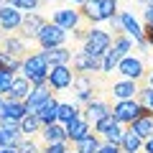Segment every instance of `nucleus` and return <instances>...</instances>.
I'll list each match as a JSON object with an SVG mask.
<instances>
[{
  "label": "nucleus",
  "instance_id": "c9c22d12",
  "mask_svg": "<svg viewBox=\"0 0 153 153\" xmlns=\"http://www.w3.org/2000/svg\"><path fill=\"white\" fill-rule=\"evenodd\" d=\"M13 79H16V74L0 71V94H3V97H8V92H10V84H13Z\"/></svg>",
  "mask_w": 153,
  "mask_h": 153
},
{
  "label": "nucleus",
  "instance_id": "9d476101",
  "mask_svg": "<svg viewBox=\"0 0 153 153\" xmlns=\"http://www.w3.org/2000/svg\"><path fill=\"white\" fill-rule=\"evenodd\" d=\"M71 87H74V92H76V105H84V107H87L92 100H97L94 97V79H92V74H76Z\"/></svg>",
  "mask_w": 153,
  "mask_h": 153
},
{
  "label": "nucleus",
  "instance_id": "a18cd8bd",
  "mask_svg": "<svg viewBox=\"0 0 153 153\" xmlns=\"http://www.w3.org/2000/svg\"><path fill=\"white\" fill-rule=\"evenodd\" d=\"M0 38H3V33H0Z\"/></svg>",
  "mask_w": 153,
  "mask_h": 153
},
{
  "label": "nucleus",
  "instance_id": "412c9836",
  "mask_svg": "<svg viewBox=\"0 0 153 153\" xmlns=\"http://www.w3.org/2000/svg\"><path fill=\"white\" fill-rule=\"evenodd\" d=\"M38 138H41V146H49V143H69L66 140V128L61 123L44 125V130L38 133Z\"/></svg>",
  "mask_w": 153,
  "mask_h": 153
},
{
  "label": "nucleus",
  "instance_id": "7c9ffc66",
  "mask_svg": "<svg viewBox=\"0 0 153 153\" xmlns=\"http://www.w3.org/2000/svg\"><path fill=\"white\" fill-rule=\"evenodd\" d=\"M100 146H102V138H100L97 133H92V135L84 138L82 143H76L74 151H76V153H97V151H100Z\"/></svg>",
  "mask_w": 153,
  "mask_h": 153
},
{
  "label": "nucleus",
  "instance_id": "f8f14e48",
  "mask_svg": "<svg viewBox=\"0 0 153 153\" xmlns=\"http://www.w3.org/2000/svg\"><path fill=\"white\" fill-rule=\"evenodd\" d=\"M66 128V140H69V146L74 148L76 143H82L84 138H89L92 135V125H89L87 123V117H84V115H79V117H76V120H71L69 125H64Z\"/></svg>",
  "mask_w": 153,
  "mask_h": 153
},
{
  "label": "nucleus",
  "instance_id": "20e7f679",
  "mask_svg": "<svg viewBox=\"0 0 153 153\" xmlns=\"http://www.w3.org/2000/svg\"><path fill=\"white\" fill-rule=\"evenodd\" d=\"M140 115H146V110L140 107L138 100H115V105H112V117L120 123V125L130 128Z\"/></svg>",
  "mask_w": 153,
  "mask_h": 153
},
{
  "label": "nucleus",
  "instance_id": "cd10ccee",
  "mask_svg": "<svg viewBox=\"0 0 153 153\" xmlns=\"http://www.w3.org/2000/svg\"><path fill=\"white\" fill-rule=\"evenodd\" d=\"M21 69H23V59H18V56H13V54H8V51L0 49V71L18 74Z\"/></svg>",
  "mask_w": 153,
  "mask_h": 153
},
{
  "label": "nucleus",
  "instance_id": "c03bdc74",
  "mask_svg": "<svg viewBox=\"0 0 153 153\" xmlns=\"http://www.w3.org/2000/svg\"><path fill=\"white\" fill-rule=\"evenodd\" d=\"M0 100H3V94H0Z\"/></svg>",
  "mask_w": 153,
  "mask_h": 153
},
{
  "label": "nucleus",
  "instance_id": "7ed1b4c3",
  "mask_svg": "<svg viewBox=\"0 0 153 153\" xmlns=\"http://www.w3.org/2000/svg\"><path fill=\"white\" fill-rule=\"evenodd\" d=\"M110 46H112V33L102 31V28H97V26L89 28L87 38L82 41V51L89 54V56H94V59H102V56L110 51Z\"/></svg>",
  "mask_w": 153,
  "mask_h": 153
},
{
  "label": "nucleus",
  "instance_id": "393cba45",
  "mask_svg": "<svg viewBox=\"0 0 153 153\" xmlns=\"http://www.w3.org/2000/svg\"><path fill=\"white\" fill-rule=\"evenodd\" d=\"M41 130H44V123L38 120V115H31V112H28L26 117L21 120V133H23V138H36Z\"/></svg>",
  "mask_w": 153,
  "mask_h": 153
},
{
  "label": "nucleus",
  "instance_id": "1a4fd4ad",
  "mask_svg": "<svg viewBox=\"0 0 153 153\" xmlns=\"http://www.w3.org/2000/svg\"><path fill=\"white\" fill-rule=\"evenodd\" d=\"M117 18H120L123 33H125V36H130L133 41L140 46V49H148V41H146V33H143V26L135 21V16H133L130 10H120V13H117Z\"/></svg>",
  "mask_w": 153,
  "mask_h": 153
},
{
  "label": "nucleus",
  "instance_id": "b1692460",
  "mask_svg": "<svg viewBox=\"0 0 153 153\" xmlns=\"http://www.w3.org/2000/svg\"><path fill=\"white\" fill-rule=\"evenodd\" d=\"M36 115H38V120L44 123V125L59 123V100H56V94H51V97L41 105V110H38Z\"/></svg>",
  "mask_w": 153,
  "mask_h": 153
},
{
  "label": "nucleus",
  "instance_id": "f257e3e1",
  "mask_svg": "<svg viewBox=\"0 0 153 153\" xmlns=\"http://www.w3.org/2000/svg\"><path fill=\"white\" fill-rule=\"evenodd\" d=\"M79 13L87 26H97L117 16V0H87L84 5H79Z\"/></svg>",
  "mask_w": 153,
  "mask_h": 153
},
{
  "label": "nucleus",
  "instance_id": "473e14b6",
  "mask_svg": "<svg viewBox=\"0 0 153 153\" xmlns=\"http://www.w3.org/2000/svg\"><path fill=\"white\" fill-rule=\"evenodd\" d=\"M18 151L21 153H41V143H36L33 138H23L18 143Z\"/></svg>",
  "mask_w": 153,
  "mask_h": 153
},
{
  "label": "nucleus",
  "instance_id": "2f4dec72",
  "mask_svg": "<svg viewBox=\"0 0 153 153\" xmlns=\"http://www.w3.org/2000/svg\"><path fill=\"white\" fill-rule=\"evenodd\" d=\"M138 102H140V107L146 110L148 115H153V87H148V84H140V89H138Z\"/></svg>",
  "mask_w": 153,
  "mask_h": 153
},
{
  "label": "nucleus",
  "instance_id": "f3484780",
  "mask_svg": "<svg viewBox=\"0 0 153 153\" xmlns=\"http://www.w3.org/2000/svg\"><path fill=\"white\" fill-rule=\"evenodd\" d=\"M26 115H28V110H26L23 102H16V100H8V97L0 100V120H16V123H21Z\"/></svg>",
  "mask_w": 153,
  "mask_h": 153
},
{
  "label": "nucleus",
  "instance_id": "a211bd4d",
  "mask_svg": "<svg viewBox=\"0 0 153 153\" xmlns=\"http://www.w3.org/2000/svg\"><path fill=\"white\" fill-rule=\"evenodd\" d=\"M82 115L84 117H87V123L89 125H97L100 120H102V117H107V115H112V107H110L107 102H105V100H92V102L87 105V107L82 110Z\"/></svg>",
  "mask_w": 153,
  "mask_h": 153
},
{
  "label": "nucleus",
  "instance_id": "39448f33",
  "mask_svg": "<svg viewBox=\"0 0 153 153\" xmlns=\"http://www.w3.org/2000/svg\"><path fill=\"white\" fill-rule=\"evenodd\" d=\"M66 33H69V31H64L61 26H56V23L49 21L44 28H41V33L36 36V44H38L41 51L56 49V46H66Z\"/></svg>",
  "mask_w": 153,
  "mask_h": 153
},
{
  "label": "nucleus",
  "instance_id": "f03ea898",
  "mask_svg": "<svg viewBox=\"0 0 153 153\" xmlns=\"http://www.w3.org/2000/svg\"><path fill=\"white\" fill-rule=\"evenodd\" d=\"M21 74L26 76L33 87H44V84H49V61H46L44 51L28 54L26 59H23V69H21Z\"/></svg>",
  "mask_w": 153,
  "mask_h": 153
},
{
  "label": "nucleus",
  "instance_id": "f704fd0d",
  "mask_svg": "<svg viewBox=\"0 0 153 153\" xmlns=\"http://www.w3.org/2000/svg\"><path fill=\"white\" fill-rule=\"evenodd\" d=\"M10 5H16L18 10H26V13H33L38 5H41V0H10Z\"/></svg>",
  "mask_w": 153,
  "mask_h": 153
},
{
  "label": "nucleus",
  "instance_id": "6e6552de",
  "mask_svg": "<svg viewBox=\"0 0 153 153\" xmlns=\"http://www.w3.org/2000/svg\"><path fill=\"white\" fill-rule=\"evenodd\" d=\"M74 76H76V71L71 66H49V87H51V92L59 94L64 89H69L74 84Z\"/></svg>",
  "mask_w": 153,
  "mask_h": 153
},
{
  "label": "nucleus",
  "instance_id": "5701e85b",
  "mask_svg": "<svg viewBox=\"0 0 153 153\" xmlns=\"http://www.w3.org/2000/svg\"><path fill=\"white\" fill-rule=\"evenodd\" d=\"M33 84L28 82L23 74H16V79H13L10 84V92H8V100H16V102H26V97L31 94Z\"/></svg>",
  "mask_w": 153,
  "mask_h": 153
},
{
  "label": "nucleus",
  "instance_id": "72a5a7b5",
  "mask_svg": "<svg viewBox=\"0 0 153 153\" xmlns=\"http://www.w3.org/2000/svg\"><path fill=\"white\" fill-rule=\"evenodd\" d=\"M74 148L69 143H49V146H41V153H71Z\"/></svg>",
  "mask_w": 153,
  "mask_h": 153
},
{
  "label": "nucleus",
  "instance_id": "58836bf2",
  "mask_svg": "<svg viewBox=\"0 0 153 153\" xmlns=\"http://www.w3.org/2000/svg\"><path fill=\"white\" fill-rule=\"evenodd\" d=\"M143 16H146V26H153V5L146 8V13H143Z\"/></svg>",
  "mask_w": 153,
  "mask_h": 153
},
{
  "label": "nucleus",
  "instance_id": "4468645a",
  "mask_svg": "<svg viewBox=\"0 0 153 153\" xmlns=\"http://www.w3.org/2000/svg\"><path fill=\"white\" fill-rule=\"evenodd\" d=\"M21 23H23V10H18L16 5L0 8V33H3V36L21 31Z\"/></svg>",
  "mask_w": 153,
  "mask_h": 153
},
{
  "label": "nucleus",
  "instance_id": "bb28decb",
  "mask_svg": "<svg viewBox=\"0 0 153 153\" xmlns=\"http://www.w3.org/2000/svg\"><path fill=\"white\" fill-rule=\"evenodd\" d=\"M130 130L135 133V135H140L143 140H146V138H151V135H153V115H148V112L140 115V117L130 125Z\"/></svg>",
  "mask_w": 153,
  "mask_h": 153
},
{
  "label": "nucleus",
  "instance_id": "ddd939ff",
  "mask_svg": "<svg viewBox=\"0 0 153 153\" xmlns=\"http://www.w3.org/2000/svg\"><path fill=\"white\" fill-rule=\"evenodd\" d=\"M0 49L8 51V54L18 56V59H26L28 56V38H23L21 33H5V36L0 38Z\"/></svg>",
  "mask_w": 153,
  "mask_h": 153
},
{
  "label": "nucleus",
  "instance_id": "4c0bfd02",
  "mask_svg": "<svg viewBox=\"0 0 153 153\" xmlns=\"http://www.w3.org/2000/svg\"><path fill=\"white\" fill-rule=\"evenodd\" d=\"M143 153H153V135L143 140Z\"/></svg>",
  "mask_w": 153,
  "mask_h": 153
},
{
  "label": "nucleus",
  "instance_id": "dca6fc26",
  "mask_svg": "<svg viewBox=\"0 0 153 153\" xmlns=\"http://www.w3.org/2000/svg\"><path fill=\"white\" fill-rule=\"evenodd\" d=\"M100 64H102V59H94V56L84 54L82 49L74 51V56H71V69L76 74H94V71H100Z\"/></svg>",
  "mask_w": 153,
  "mask_h": 153
},
{
  "label": "nucleus",
  "instance_id": "37998d69",
  "mask_svg": "<svg viewBox=\"0 0 153 153\" xmlns=\"http://www.w3.org/2000/svg\"><path fill=\"white\" fill-rule=\"evenodd\" d=\"M69 3H74V5H84L87 0H69Z\"/></svg>",
  "mask_w": 153,
  "mask_h": 153
},
{
  "label": "nucleus",
  "instance_id": "e433bc0d",
  "mask_svg": "<svg viewBox=\"0 0 153 153\" xmlns=\"http://www.w3.org/2000/svg\"><path fill=\"white\" fill-rule=\"evenodd\" d=\"M97 153H123V151H120V146H112V143H102Z\"/></svg>",
  "mask_w": 153,
  "mask_h": 153
},
{
  "label": "nucleus",
  "instance_id": "4be33fe9",
  "mask_svg": "<svg viewBox=\"0 0 153 153\" xmlns=\"http://www.w3.org/2000/svg\"><path fill=\"white\" fill-rule=\"evenodd\" d=\"M44 56H46V61H49V66H69L74 54H71L69 46H56V49H46Z\"/></svg>",
  "mask_w": 153,
  "mask_h": 153
},
{
  "label": "nucleus",
  "instance_id": "ea45409f",
  "mask_svg": "<svg viewBox=\"0 0 153 153\" xmlns=\"http://www.w3.org/2000/svg\"><path fill=\"white\" fill-rule=\"evenodd\" d=\"M0 153H21V151H18V146H3Z\"/></svg>",
  "mask_w": 153,
  "mask_h": 153
},
{
  "label": "nucleus",
  "instance_id": "79ce46f5",
  "mask_svg": "<svg viewBox=\"0 0 153 153\" xmlns=\"http://www.w3.org/2000/svg\"><path fill=\"white\" fill-rule=\"evenodd\" d=\"M138 3H143L146 8H151V5H153V0H138Z\"/></svg>",
  "mask_w": 153,
  "mask_h": 153
},
{
  "label": "nucleus",
  "instance_id": "49530a36",
  "mask_svg": "<svg viewBox=\"0 0 153 153\" xmlns=\"http://www.w3.org/2000/svg\"><path fill=\"white\" fill-rule=\"evenodd\" d=\"M71 153H76V151H71Z\"/></svg>",
  "mask_w": 153,
  "mask_h": 153
},
{
  "label": "nucleus",
  "instance_id": "a878e982",
  "mask_svg": "<svg viewBox=\"0 0 153 153\" xmlns=\"http://www.w3.org/2000/svg\"><path fill=\"white\" fill-rule=\"evenodd\" d=\"M120 151H123V153H140V151H143V138L135 135L130 128H125V135H123Z\"/></svg>",
  "mask_w": 153,
  "mask_h": 153
},
{
  "label": "nucleus",
  "instance_id": "a19ab883",
  "mask_svg": "<svg viewBox=\"0 0 153 153\" xmlns=\"http://www.w3.org/2000/svg\"><path fill=\"white\" fill-rule=\"evenodd\" d=\"M140 84H148V87H153V71H148L146 76H143V82Z\"/></svg>",
  "mask_w": 153,
  "mask_h": 153
},
{
  "label": "nucleus",
  "instance_id": "423d86ee",
  "mask_svg": "<svg viewBox=\"0 0 153 153\" xmlns=\"http://www.w3.org/2000/svg\"><path fill=\"white\" fill-rule=\"evenodd\" d=\"M92 130L102 138V143H112V146H120V143H123V135H125V125H120L112 115L102 117Z\"/></svg>",
  "mask_w": 153,
  "mask_h": 153
},
{
  "label": "nucleus",
  "instance_id": "9b49d317",
  "mask_svg": "<svg viewBox=\"0 0 153 153\" xmlns=\"http://www.w3.org/2000/svg\"><path fill=\"white\" fill-rule=\"evenodd\" d=\"M51 23L61 26L64 31H76L79 26H87L84 18H82V13H79V10H71V8H59V10H54Z\"/></svg>",
  "mask_w": 153,
  "mask_h": 153
},
{
  "label": "nucleus",
  "instance_id": "c756f323",
  "mask_svg": "<svg viewBox=\"0 0 153 153\" xmlns=\"http://www.w3.org/2000/svg\"><path fill=\"white\" fill-rule=\"evenodd\" d=\"M133 44H135V41H133L130 36L120 33V36H112V46H110V49H112L115 54H117V56L123 59V56H128V54L133 51Z\"/></svg>",
  "mask_w": 153,
  "mask_h": 153
},
{
  "label": "nucleus",
  "instance_id": "0eeeda50",
  "mask_svg": "<svg viewBox=\"0 0 153 153\" xmlns=\"http://www.w3.org/2000/svg\"><path fill=\"white\" fill-rule=\"evenodd\" d=\"M115 71H117L123 79H133V82H143V76L148 74V71H146V64H143V59H140V56H133V54L123 56Z\"/></svg>",
  "mask_w": 153,
  "mask_h": 153
},
{
  "label": "nucleus",
  "instance_id": "c85d7f7f",
  "mask_svg": "<svg viewBox=\"0 0 153 153\" xmlns=\"http://www.w3.org/2000/svg\"><path fill=\"white\" fill-rule=\"evenodd\" d=\"M79 115H82V110H79L76 102H59V123L61 125H69V123L76 120Z\"/></svg>",
  "mask_w": 153,
  "mask_h": 153
},
{
  "label": "nucleus",
  "instance_id": "aec40b11",
  "mask_svg": "<svg viewBox=\"0 0 153 153\" xmlns=\"http://www.w3.org/2000/svg\"><path fill=\"white\" fill-rule=\"evenodd\" d=\"M51 94H54V92H51L49 84H44V87H33V89H31V94L26 97V102H23V105H26V110H28L31 115H36L38 110H41V105H44L46 100L51 97Z\"/></svg>",
  "mask_w": 153,
  "mask_h": 153
},
{
  "label": "nucleus",
  "instance_id": "2eb2a0df",
  "mask_svg": "<svg viewBox=\"0 0 153 153\" xmlns=\"http://www.w3.org/2000/svg\"><path fill=\"white\" fill-rule=\"evenodd\" d=\"M46 23L49 21H46L44 16H38L36 10L33 13H23V23H21V31L18 33H21L23 38H28V41H36V36L41 33V28H44Z\"/></svg>",
  "mask_w": 153,
  "mask_h": 153
},
{
  "label": "nucleus",
  "instance_id": "6ab92c4d",
  "mask_svg": "<svg viewBox=\"0 0 153 153\" xmlns=\"http://www.w3.org/2000/svg\"><path fill=\"white\" fill-rule=\"evenodd\" d=\"M138 89H140V82H133V79H120V82H112L110 92H112L115 100H135Z\"/></svg>",
  "mask_w": 153,
  "mask_h": 153
}]
</instances>
